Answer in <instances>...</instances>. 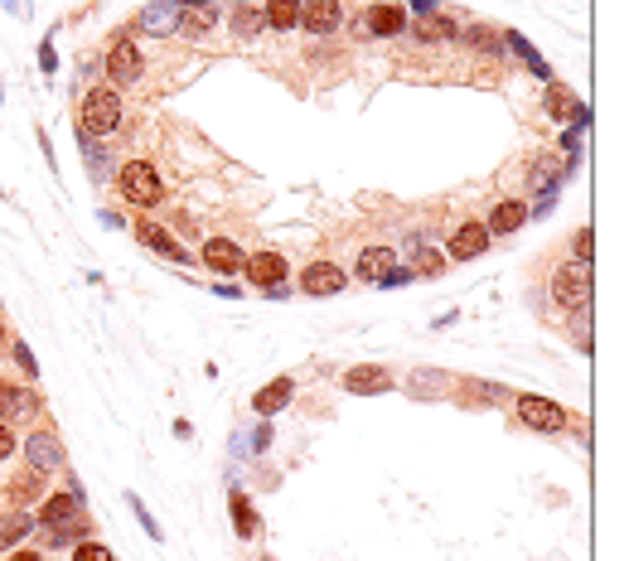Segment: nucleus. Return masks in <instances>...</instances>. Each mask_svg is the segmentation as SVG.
<instances>
[{
  "label": "nucleus",
  "instance_id": "f257e3e1",
  "mask_svg": "<svg viewBox=\"0 0 629 561\" xmlns=\"http://www.w3.org/2000/svg\"><path fill=\"white\" fill-rule=\"evenodd\" d=\"M121 126V97L117 87H92L88 102H82V136L97 140V136H111Z\"/></svg>",
  "mask_w": 629,
  "mask_h": 561
},
{
  "label": "nucleus",
  "instance_id": "f03ea898",
  "mask_svg": "<svg viewBox=\"0 0 629 561\" xmlns=\"http://www.w3.org/2000/svg\"><path fill=\"white\" fill-rule=\"evenodd\" d=\"M552 300L562 305V310H581V305H591V267H586V262H566V267H556Z\"/></svg>",
  "mask_w": 629,
  "mask_h": 561
},
{
  "label": "nucleus",
  "instance_id": "7ed1b4c3",
  "mask_svg": "<svg viewBox=\"0 0 629 561\" xmlns=\"http://www.w3.org/2000/svg\"><path fill=\"white\" fill-rule=\"evenodd\" d=\"M121 193H127L131 203H141V208H156L165 199V185L156 175V165H146V160H127L121 165Z\"/></svg>",
  "mask_w": 629,
  "mask_h": 561
},
{
  "label": "nucleus",
  "instance_id": "20e7f679",
  "mask_svg": "<svg viewBox=\"0 0 629 561\" xmlns=\"http://www.w3.org/2000/svg\"><path fill=\"white\" fill-rule=\"evenodd\" d=\"M518 421L523 426H533V431H542V436H556V431H566L571 426V416L562 412L556 402H548V397H518Z\"/></svg>",
  "mask_w": 629,
  "mask_h": 561
},
{
  "label": "nucleus",
  "instance_id": "39448f33",
  "mask_svg": "<svg viewBox=\"0 0 629 561\" xmlns=\"http://www.w3.org/2000/svg\"><path fill=\"white\" fill-rule=\"evenodd\" d=\"M25 460H29V469H39V474H58V469H68V451L54 431H29Z\"/></svg>",
  "mask_w": 629,
  "mask_h": 561
},
{
  "label": "nucleus",
  "instance_id": "423d86ee",
  "mask_svg": "<svg viewBox=\"0 0 629 561\" xmlns=\"http://www.w3.org/2000/svg\"><path fill=\"white\" fill-rule=\"evenodd\" d=\"M141 73H146V58H141V49L131 44V39H117V44L107 49V78H111L117 87H131Z\"/></svg>",
  "mask_w": 629,
  "mask_h": 561
},
{
  "label": "nucleus",
  "instance_id": "0eeeda50",
  "mask_svg": "<svg viewBox=\"0 0 629 561\" xmlns=\"http://www.w3.org/2000/svg\"><path fill=\"white\" fill-rule=\"evenodd\" d=\"M344 267L339 262H311V267L301 271V291L305 295H339L344 291Z\"/></svg>",
  "mask_w": 629,
  "mask_h": 561
},
{
  "label": "nucleus",
  "instance_id": "6e6552de",
  "mask_svg": "<svg viewBox=\"0 0 629 561\" xmlns=\"http://www.w3.org/2000/svg\"><path fill=\"white\" fill-rule=\"evenodd\" d=\"M180 19H184V10L174 5V0H156V5L141 10L136 25L146 29V34H156V39H170V34H180Z\"/></svg>",
  "mask_w": 629,
  "mask_h": 561
},
{
  "label": "nucleus",
  "instance_id": "1a4fd4ad",
  "mask_svg": "<svg viewBox=\"0 0 629 561\" xmlns=\"http://www.w3.org/2000/svg\"><path fill=\"white\" fill-rule=\"evenodd\" d=\"M242 271H247V281H252V285L272 291V285L286 281V257H281V252H252V257L242 262Z\"/></svg>",
  "mask_w": 629,
  "mask_h": 561
},
{
  "label": "nucleus",
  "instance_id": "9d476101",
  "mask_svg": "<svg viewBox=\"0 0 629 561\" xmlns=\"http://www.w3.org/2000/svg\"><path fill=\"white\" fill-rule=\"evenodd\" d=\"M301 25L311 34H334L344 25V5L339 0H311V5H301Z\"/></svg>",
  "mask_w": 629,
  "mask_h": 561
},
{
  "label": "nucleus",
  "instance_id": "9b49d317",
  "mask_svg": "<svg viewBox=\"0 0 629 561\" xmlns=\"http://www.w3.org/2000/svg\"><path fill=\"white\" fill-rule=\"evenodd\" d=\"M387 387H393V377L378 368V363H358V368L344 373V392H354V397H378Z\"/></svg>",
  "mask_w": 629,
  "mask_h": 561
},
{
  "label": "nucleus",
  "instance_id": "f8f14e48",
  "mask_svg": "<svg viewBox=\"0 0 629 561\" xmlns=\"http://www.w3.org/2000/svg\"><path fill=\"white\" fill-rule=\"evenodd\" d=\"M35 412H39V397L29 392V387L0 383V416H5V421H29Z\"/></svg>",
  "mask_w": 629,
  "mask_h": 561
},
{
  "label": "nucleus",
  "instance_id": "ddd939ff",
  "mask_svg": "<svg viewBox=\"0 0 629 561\" xmlns=\"http://www.w3.org/2000/svg\"><path fill=\"white\" fill-rule=\"evenodd\" d=\"M484 247H489V228H484V223H460L456 238H450V257H456V262L479 257Z\"/></svg>",
  "mask_w": 629,
  "mask_h": 561
},
{
  "label": "nucleus",
  "instance_id": "4468645a",
  "mask_svg": "<svg viewBox=\"0 0 629 561\" xmlns=\"http://www.w3.org/2000/svg\"><path fill=\"white\" fill-rule=\"evenodd\" d=\"M523 223H528V203H523V199H503V203H494V213H489L484 228H489V238H494V232H518Z\"/></svg>",
  "mask_w": 629,
  "mask_h": 561
},
{
  "label": "nucleus",
  "instance_id": "2eb2a0df",
  "mask_svg": "<svg viewBox=\"0 0 629 561\" xmlns=\"http://www.w3.org/2000/svg\"><path fill=\"white\" fill-rule=\"evenodd\" d=\"M136 238L146 242L150 252H160V257H170V262H184V267H189V252H184V247H180V242H174V238H170V232H165V228H156V223H146V218H141Z\"/></svg>",
  "mask_w": 629,
  "mask_h": 561
},
{
  "label": "nucleus",
  "instance_id": "dca6fc26",
  "mask_svg": "<svg viewBox=\"0 0 629 561\" xmlns=\"http://www.w3.org/2000/svg\"><path fill=\"white\" fill-rule=\"evenodd\" d=\"M203 262H209V267L223 277V271H237L247 257H242V247H237V242H228V238H209V242H203Z\"/></svg>",
  "mask_w": 629,
  "mask_h": 561
},
{
  "label": "nucleus",
  "instance_id": "f3484780",
  "mask_svg": "<svg viewBox=\"0 0 629 561\" xmlns=\"http://www.w3.org/2000/svg\"><path fill=\"white\" fill-rule=\"evenodd\" d=\"M291 397H295V383H291V377H276V383L257 387L252 406H257V416H272V412H281V406L291 402Z\"/></svg>",
  "mask_w": 629,
  "mask_h": 561
},
{
  "label": "nucleus",
  "instance_id": "a211bd4d",
  "mask_svg": "<svg viewBox=\"0 0 629 561\" xmlns=\"http://www.w3.org/2000/svg\"><path fill=\"white\" fill-rule=\"evenodd\" d=\"M387 271H393V247H383V242H373V247H364L358 252V277L364 281H383Z\"/></svg>",
  "mask_w": 629,
  "mask_h": 561
},
{
  "label": "nucleus",
  "instance_id": "6ab92c4d",
  "mask_svg": "<svg viewBox=\"0 0 629 561\" xmlns=\"http://www.w3.org/2000/svg\"><path fill=\"white\" fill-rule=\"evenodd\" d=\"M548 111H552L556 121H576V126H586V107L566 93L562 83H548Z\"/></svg>",
  "mask_w": 629,
  "mask_h": 561
},
{
  "label": "nucleus",
  "instance_id": "aec40b11",
  "mask_svg": "<svg viewBox=\"0 0 629 561\" xmlns=\"http://www.w3.org/2000/svg\"><path fill=\"white\" fill-rule=\"evenodd\" d=\"M456 19L441 15V10H431V15H417V39H426V44H446V39H456Z\"/></svg>",
  "mask_w": 629,
  "mask_h": 561
},
{
  "label": "nucleus",
  "instance_id": "412c9836",
  "mask_svg": "<svg viewBox=\"0 0 629 561\" xmlns=\"http://www.w3.org/2000/svg\"><path fill=\"white\" fill-rule=\"evenodd\" d=\"M364 29L368 34H402V29H407V15H402V5H373Z\"/></svg>",
  "mask_w": 629,
  "mask_h": 561
},
{
  "label": "nucleus",
  "instance_id": "4be33fe9",
  "mask_svg": "<svg viewBox=\"0 0 629 561\" xmlns=\"http://www.w3.org/2000/svg\"><path fill=\"white\" fill-rule=\"evenodd\" d=\"M78 518V498H68V494H54L44 508H39V523L44 527H68Z\"/></svg>",
  "mask_w": 629,
  "mask_h": 561
},
{
  "label": "nucleus",
  "instance_id": "5701e85b",
  "mask_svg": "<svg viewBox=\"0 0 629 561\" xmlns=\"http://www.w3.org/2000/svg\"><path fill=\"white\" fill-rule=\"evenodd\" d=\"M262 15H266V25L272 29H295L301 25V0H262Z\"/></svg>",
  "mask_w": 629,
  "mask_h": 561
},
{
  "label": "nucleus",
  "instance_id": "b1692460",
  "mask_svg": "<svg viewBox=\"0 0 629 561\" xmlns=\"http://www.w3.org/2000/svg\"><path fill=\"white\" fill-rule=\"evenodd\" d=\"M407 262H411V271H421V277H441V267H446V257H441L436 247H426V242H411Z\"/></svg>",
  "mask_w": 629,
  "mask_h": 561
},
{
  "label": "nucleus",
  "instance_id": "393cba45",
  "mask_svg": "<svg viewBox=\"0 0 629 561\" xmlns=\"http://www.w3.org/2000/svg\"><path fill=\"white\" fill-rule=\"evenodd\" d=\"M262 25H266V15H262L257 5H237V10H233V34H237V39L262 34Z\"/></svg>",
  "mask_w": 629,
  "mask_h": 561
},
{
  "label": "nucleus",
  "instance_id": "a878e982",
  "mask_svg": "<svg viewBox=\"0 0 629 561\" xmlns=\"http://www.w3.org/2000/svg\"><path fill=\"white\" fill-rule=\"evenodd\" d=\"M233 527H237V537H257V513L242 489H233Z\"/></svg>",
  "mask_w": 629,
  "mask_h": 561
},
{
  "label": "nucleus",
  "instance_id": "bb28decb",
  "mask_svg": "<svg viewBox=\"0 0 629 561\" xmlns=\"http://www.w3.org/2000/svg\"><path fill=\"white\" fill-rule=\"evenodd\" d=\"M44 479H49V474H39V469H25V474L10 484V498H15V504H29V498H39V494H44Z\"/></svg>",
  "mask_w": 629,
  "mask_h": 561
},
{
  "label": "nucleus",
  "instance_id": "cd10ccee",
  "mask_svg": "<svg viewBox=\"0 0 629 561\" xmlns=\"http://www.w3.org/2000/svg\"><path fill=\"white\" fill-rule=\"evenodd\" d=\"M456 39H465V44H474L479 54H499V34L484 25H470V29H456Z\"/></svg>",
  "mask_w": 629,
  "mask_h": 561
},
{
  "label": "nucleus",
  "instance_id": "c85d7f7f",
  "mask_svg": "<svg viewBox=\"0 0 629 561\" xmlns=\"http://www.w3.org/2000/svg\"><path fill=\"white\" fill-rule=\"evenodd\" d=\"M213 19H219V10H213V5H199L194 15L180 19V29H189V34H203V29H213Z\"/></svg>",
  "mask_w": 629,
  "mask_h": 561
},
{
  "label": "nucleus",
  "instance_id": "c756f323",
  "mask_svg": "<svg viewBox=\"0 0 629 561\" xmlns=\"http://www.w3.org/2000/svg\"><path fill=\"white\" fill-rule=\"evenodd\" d=\"M29 523H35V518H29V513H15V518H5V523H0V542H15V537H25L29 533Z\"/></svg>",
  "mask_w": 629,
  "mask_h": 561
},
{
  "label": "nucleus",
  "instance_id": "7c9ffc66",
  "mask_svg": "<svg viewBox=\"0 0 629 561\" xmlns=\"http://www.w3.org/2000/svg\"><path fill=\"white\" fill-rule=\"evenodd\" d=\"M73 561H111V552L102 542H92V537H82V542L73 547Z\"/></svg>",
  "mask_w": 629,
  "mask_h": 561
},
{
  "label": "nucleus",
  "instance_id": "2f4dec72",
  "mask_svg": "<svg viewBox=\"0 0 629 561\" xmlns=\"http://www.w3.org/2000/svg\"><path fill=\"white\" fill-rule=\"evenodd\" d=\"M127 504H131V508H136V518H141V527H146V533H150V537H156V542H160V537H165V533H160V523H156V518H150V513H146V504H141V498H136V494H127Z\"/></svg>",
  "mask_w": 629,
  "mask_h": 561
},
{
  "label": "nucleus",
  "instance_id": "473e14b6",
  "mask_svg": "<svg viewBox=\"0 0 629 561\" xmlns=\"http://www.w3.org/2000/svg\"><path fill=\"white\" fill-rule=\"evenodd\" d=\"M591 252H595V238H591V228H581V232H576V262L591 267Z\"/></svg>",
  "mask_w": 629,
  "mask_h": 561
},
{
  "label": "nucleus",
  "instance_id": "72a5a7b5",
  "mask_svg": "<svg viewBox=\"0 0 629 561\" xmlns=\"http://www.w3.org/2000/svg\"><path fill=\"white\" fill-rule=\"evenodd\" d=\"M15 363H19L29 377H35V353H29V344H15Z\"/></svg>",
  "mask_w": 629,
  "mask_h": 561
},
{
  "label": "nucleus",
  "instance_id": "f704fd0d",
  "mask_svg": "<svg viewBox=\"0 0 629 561\" xmlns=\"http://www.w3.org/2000/svg\"><path fill=\"white\" fill-rule=\"evenodd\" d=\"M266 445H272V426H257V436H252V451H266Z\"/></svg>",
  "mask_w": 629,
  "mask_h": 561
},
{
  "label": "nucleus",
  "instance_id": "c9c22d12",
  "mask_svg": "<svg viewBox=\"0 0 629 561\" xmlns=\"http://www.w3.org/2000/svg\"><path fill=\"white\" fill-rule=\"evenodd\" d=\"M10 451H15V436H10V426L5 421H0V460H5V455Z\"/></svg>",
  "mask_w": 629,
  "mask_h": 561
},
{
  "label": "nucleus",
  "instance_id": "e433bc0d",
  "mask_svg": "<svg viewBox=\"0 0 629 561\" xmlns=\"http://www.w3.org/2000/svg\"><path fill=\"white\" fill-rule=\"evenodd\" d=\"M407 281H411V271H397V267H393V271H387V277L378 281V285H407Z\"/></svg>",
  "mask_w": 629,
  "mask_h": 561
},
{
  "label": "nucleus",
  "instance_id": "4c0bfd02",
  "mask_svg": "<svg viewBox=\"0 0 629 561\" xmlns=\"http://www.w3.org/2000/svg\"><path fill=\"white\" fill-rule=\"evenodd\" d=\"M180 10H199V5H219V0H174Z\"/></svg>",
  "mask_w": 629,
  "mask_h": 561
},
{
  "label": "nucleus",
  "instance_id": "58836bf2",
  "mask_svg": "<svg viewBox=\"0 0 629 561\" xmlns=\"http://www.w3.org/2000/svg\"><path fill=\"white\" fill-rule=\"evenodd\" d=\"M10 561H39V552H15Z\"/></svg>",
  "mask_w": 629,
  "mask_h": 561
},
{
  "label": "nucleus",
  "instance_id": "ea45409f",
  "mask_svg": "<svg viewBox=\"0 0 629 561\" xmlns=\"http://www.w3.org/2000/svg\"><path fill=\"white\" fill-rule=\"evenodd\" d=\"M5 5L15 10V15H25V0H5Z\"/></svg>",
  "mask_w": 629,
  "mask_h": 561
},
{
  "label": "nucleus",
  "instance_id": "a19ab883",
  "mask_svg": "<svg viewBox=\"0 0 629 561\" xmlns=\"http://www.w3.org/2000/svg\"><path fill=\"white\" fill-rule=\"evenodd\" d=\"M242 5H257V0H242Z\"/></svg>",
  "mask_w": 629,
  "mask_h": 561
},
{
  "label": "nucleus",
  "instance_id": "79ce46f5",
  "mask_svg": "<svg viewBox=\"0 0 629 561\" xmlns=\"http://www.w3.org/2000/svg\"><path fill=\"white\" fill-rule=\"evenodd\" d=\"M266 561H272V557H266Z\"/></svg>",
  "mask_w": 629,
  "mask_h": 561
}]
</instances>
